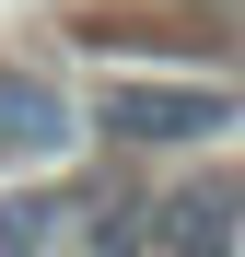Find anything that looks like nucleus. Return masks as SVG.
<instances>
[{
    "mask_svg": "<svg viewBox=\"0 0 245 257\" xmlns=\"http://www.w3.org/2000/svg\"><path fill=\"white\" fill-rule=\"evenodd\" d=\"M152 257H245V176H198L152 210Z\"/></svg>",
    "mask_w": 245,
    "mask_h": 257,
    "instance_id": "nucleus-2",
    "label": "nucleus"
},
{
    "mask_svg": "<svg viewBox=\"0 0 245 257\" xmlns=\"http://www.w3.org/2000/svg\"><path fill=\"white\" fill-rule=\"evenodd\" d=\"M94 117L117 141H210V128H233V94L222 82H105Z\"/></svg>",
    "mask_w": 245,
    "mask_h": 257,
    "instance_id": "nucleus-1",
    "label": "nucleus"
},
{
    "mask_svg": "<svg viewBox=\"0 0 245 257\" xmlns=\"http://www.w3.org/2000/svg\"><path fill=\"white\" fill-rule=\"evenodd\" d=\"M0 257H70V210L59 199H0Z\"/></svg>",
    "mask_w": 245,
    "mask_h": 257,
    "instance_id": "nucleus-4",
    "label": "nucleus"
},
{
    "mask_svg": "<svg viewBox=\"0 0 245 257\" xmlns=\"http://www.w3.org/2000/svg\"><path fill=\"white\" fill-rule=\"evenodd\" d=\"M82 128H70V94L59 82H35V70H0V164H47L70 152Z\"/></svg>",
    "mask_w": 245,
    "mask_h": 257,
    "instance_id": "nucleus-3",
    "label": "nucleus"
}]
</instances>
